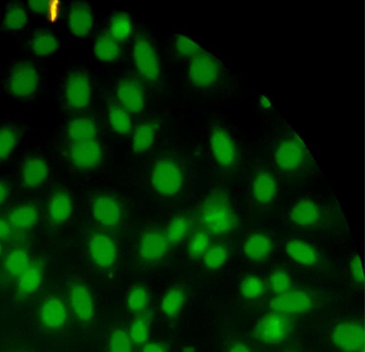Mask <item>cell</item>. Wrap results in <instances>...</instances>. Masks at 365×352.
Masks as SVG:
<instances>
[{
  "label": "cell",
  "mask_w": 365,
  "mask_h": 352,
  "mask_svg": "<svg viewBox=\"0 0 365 352\" xmlns=\"http://www.w3.org/2000/svg\"><path fill=\"white\" fill-rule=\"evenodd\" d=\"M198 219L202 227L215 235L230 234L237 227V217L226 192L212 190L201 202Z\"/></svg>",
  "instance_id": "cell-1"
},
{
  "label": "cell",
  "mask_w": 365,
  "mask_h": 352,
  "mask_svg": "<svg viewBox=\"0 0 365 352\" xmlns=\"http://www.w3.org/2000/svg\"><path fill=\"white\" fill-rule=\"evenodd\" d=\"M41 73L38 67L26 58H19L10 65L5 83L6 90L14 99L29 101L39 89Z\"/></svg>",
  "instance_id": "cell-2"
},
{
  "label": "cell",
  "mask_w": 365,
  "mask_h": 352,
  "mask_svg": "<svg viewBox=\"0 0 365 352\" xmlns=\"http://www.w3.org/2000/svg\"><path fill=\"white\" fill-rule=\"evenodd\" d=\"M91 95V83L87 74L80 70L68 72L61 88L63 105L70 110H81L89 104Z\"/></svg>",
  "instance_id": "cell-3"
},
{
  "label": "cell",
  "mask_w": 365,
  "mask_h": 352,
  "mask_svg": "<svg viewBox=\"0 0 365 352\" xmlns=\"http://www.w3.org/2000/svg\"><path fill=\"white\" fill-rule=\"evenodd\" d=\"M151 183L154 190L166 196L177 194L183 185V175L179 165L170 159H161L155 162Z\"/></svg>",
  "instance_id": "cell-4"
},
{
  "label": "cell",
  "mask_w": 365,
  "mask_h": 352,
  "mask_svg": "<svg viewBox=\"0 0 365 352\" xmlns=\"http://www.w3.org/2000/svg\"><path fill=\"white\" fill-rule=\"evenodd\" d=\"M133 57L140 75L149 82H155L160 75L158 55L150 41L143 35L136 36Z\"/></svg>",
  "instance_id": "cell-5"
},
{
  "label": "cell",
  "mask_w": 365,
  "mask_h": 352,
  "mask_svg": "<svg viewBox=\"0 0 365 352\" xmlns=\"http://www.w3.org/2000/svg\"><path fill=\"white\" fill-rule=\"evenodd\" d=\"M306 158V147L297 137H287L281 140L276 147L275 163L283 171L293 172L298 170L304 165Z\"/></svg>",
  "instance_id": "cell-6"
},
{
  "label": "cell",
  "mask_w": 365,
  "mask_h": 352,
  "mask_svg": "<svg viewBox=\"0 0 365 352\" xmlns=\"http://www.w3.org/2000/svg\"><path fill=\"white\" fill-rule=\"evenodd\" d=\"M333 343L343 352H364V329L356 321H345L338 323L332 330Z\"/></svg>",
  "instance_id": "cell-7"
},
{
  "label": "cell",
  "mask_w": 365,
  "mask_h": 352,
  "mask_svg": "<svg viewBox=\"0 0 365 352\" xmlns=\"http://www.w3.org/2000/svg\"><path fill=\"white\" fill-rule=\"evenodd\" d=\"M188 72L193 85L207 87L218 78L220 66L215 57L203 51L191 58Z\"/></svg>",
  "instance_id": "cell-8"
},
{
  "label": "cell",
  "mask_w": 365,
  "mask_h": 352,
  "mask_svg": "<svg viewBox=\"0 0 365 352\" xmlns=\"http://www.w3.org/2000/svg\"><path fill=\"white\" fill-rule=\"evenodd\" d=\"M289 328V321L284 314L272 312L265 315L254 330L255 336L269 344H277L286 338Z\"/></svg>",
  "instance_id": "cell-9"
},
{
  "label": "cell",
  "mask_w": 365,
  "mask_h": 352,
  "mask_svg": "<svg viewBox=\"0 0 365 352\" xmlns=\"http://www.w3.org/2000/svg\"><path fill=\"white\" fill-rule=\"evenodd\" d=\"M88 251L92 262L100 268H110L116 262V244L113 239L105 232H97L92 234L89 239Z\"/></svg>",
  "instance_id": "cell-10"
},
{
  "label": "cell",
  "mask_w": 365,
  "mask_h": 352,
  "mask_svg": "<svg viewBox=\"0 0 365 352\" xmlns=\"http://www.w3.org/2000/svg\"><path fill=\"white\" fill-rule=\"evenodd\" d=\"M313 305L311 295L302 290H289L274 296L269 302L274 312L297 314L309 310Z\"/></svg>",
  "instance_id": "cell-11"
},
{
  "label": "cell",
  "mask_w": 365,
  "mask_h": 352,
  "mask_svg": "<svg viewBox=\"0 0 365 352\" xmlns=\"http://www.w3.org/2000/svg\"><path fill=\"white\" fill-rule=\"evenodd\" d=\"M169 247L165 232L158 229H148L140 239L138 254L144 261L156 262L165 257Z\"/></svg>",
  "instance_id": "cell-12"
},
{
  "label": "cell",
  "mask_w": 365,
  "mask_h": 352,
  "mask_svg": "<svg viewBox=\"0 0 365 352\" xmlns=\"http://www.w3.org/2000/svg\"><path fill=\"white\" fill-rule=\"evenodd\" d=\"M210 147L217 162L225 167L233 165L237 157L233 140L226 130L214 127L210 135Z\"/></svg>",
  "instance_id": "cell-13"
},
{
  "label": "cell",
  "mask_w": 365,
  "mask_h": 352,
  "mask_svg": "<svg viewBox=\"0 0 365 352\" xmlns=\"http://www.w3.org/2000/svg\"><path fill=\"white\" fill-rule=\"evenodd\" d=\"M69 157L73 165L78 168H93L102 159L101 147L97 139L71 143Z\"/></svg>",
  "instance_id": "cell-14"
},
{
  "label": "cell",
  "mask_w": 365,
  "mask_h": 352,
  "mask_svg": "<svg viewBox=\"0 0 365 352\" xmlns=\"http://www.w3.org/2000/svg\"><path fill=\"white\" fill-rule=\"evenodd\" d=\"M91 213L95 220L106 227H115L122 217L120 203L112 196L103 195L94 199Z\"/></svg>",
  "instance_id": "cell-15"
},
{
  "label": "cell",
  "mask_w": 365,
  "mask_h": 352,
  "mask_svg": "<svg viewBox=\"0 0 365 352\" xmlns=\"http://www.w3.org/2000/svg\"><path fill=\"white\" fill-rule=\"evenodd\" d=\"M117 97L119 103L129 113H138L144 108V90L136 78L123 79L118 86Z\"/></svg>",
  "instance_id": "cell-16"
},
{
  "label": "cell",
  "mask_w": 365,
  "mask_h": 352,
  "mask_svg": "<svg viewBox=\"0 0 365 352\" xmlns=\"http://www.w3.org/2000/svg\"><path fill=\"white\" fill-rule=\"evenodd\" d=\"M92 9L88 3L74 1L71 4L67 26L69 32L76 37L88 36L93 27Z\"/></svg>",
  "instance_id": "cell-17"
},
{
  "label": "cell",
  "mask_w": 365,
  "mask_h": 352,
  "mask_svg": "<svg viewBox=\"0 0 365 352\" xmlns=\"http://www.w3.org/2000/svg\"><path fill=\"white\" fill-rule=\"evenodd\" d=\"M27 45L33 56L46 58L56 52L59 41L53 31L47 28H40L30 33Z\"/></svg>",
  "instance_id": "cell-18"
},
{
  "label": "cell",
  "mask_w": 365,
  "mask_h": 352,
  "mask_svg": "<svg viewBox=\"0 0 365 352\" xmlns=\"http://www.w3.org/2000/svg\"><path fill=\"white\" fill-rule=\"evenodd\" d=\"M28 22L27 13L24 6L16 1L9 2L4 8L0 19L1 33H16L24 29Z\"/></svg>",
  "instance_id": "cell-19"
},
{
  "label": "cell",
  "mask_w": 365,
  "mask_h": 352,
  "mask_svg": "<svg viewBox=\"0 0 365 352\" xmlns=\"http://www.w3.org/2000/svg\"><path fill=\"white\" fill-rule=\"evenodd\" d=\"M289 218L292 222L297 226L314 227L321 220V208L315 202L303 199L294 205L290 212Z\"/></svg>",
  "instance_id": "cell-20"
},
{
  "label": "cell",
  "mask_w": 365,
  "mask_h": 352,
  "mask_svg": "<svg viewBox=\"0 0 365 352\" xmlns=\"http://www.w3.org/2000/svg\"><path fill=\"white\" fill-rule=\"evenodd\" d=\"M70 298L76 317L82 321H89L93 317V304L88 289L81 284H75L71 289Z\"/></svg>",
  "instance_id": "cell-21"
},
{
  "label": "cell",
  "mask_w": 365,
  "mask_h": 352,
  "mask_svg": "<svg viewBox=\"0 0 365 352\" xmlns=\"http://www.w3.org/2000/svg\"><path fill=\"white\" fill-rule=\"evenodd\" d=\"M45 160L38 156L28 157L21 167V180L28 187H36L43 184L48 176Z\"/></svg>",
  "instance_id": "cell-22"
},
{
  "label": "cell",
  "mask_w": 365,
  "mask_h": 352,
  "mask_svg": "<svg viewBox=\"0 0 365 352\" xmlns=\"http://www.w3.org/2000/svg\"><path fill=\"white\" fill-rule=\"evenodd\" d=\"M285 249L288 256L294 262L302 266H314L320 259V255L317 249L303 240L292 239L286 244Z\"/></svg>",
  "instance_id": "cell-23"
},
{
  "label": "cell",
  "mask_w": 365,
  "mask_h": 352,
  "mask_svg": "<svg viewBox=\"0 0 365 352\" xmlns=\"http://www.w3.org/2000/svg\"><path fill=\"white\" fill-rule=\"evenodd\" d=\"M273 251L272 240L264 234H254L248 237L243 247L246 257L251 261L260 262L268 259Z\"/></svg>",
  "instance_id": "cell-24"
},
{
  "label": "cell",
  "mask_w": 365,
  "mask_h": 352,
  "mask_svg": "<svg viewBox=\"0 0 365 352\" xmlns=\"http://www.w3.org/2000/svg\"><path fill=\"white\" fill-rule=\"evenodd\" d=\"M66 135L71 143L96 139V125L88 117H78L67 124Z\"/></svg>",
  "instance_id": "cell-25"
},
{
  "label": "cell",
  "mask_w": 365,
  "mask_h": 352,
  "mask_svg": "<svg viewBox=\"0 0 365 352\" xmlns=\"http://www.w3.org/2000/svg\"><path fill=\"white\" fill-rule=\"evenodd\" d=\"M66 318V311L63 301L56 298L46 300L40 311V319L43 324L51 329H56L63 325Z\"/></svg>",
  "instance_id": "cell-26"
},
{
  "label": "cell",
  "mask_w": 365,
  "mask_h": 352,
  "mask_svg": "<svg viewBox=\"0 0 365 352\" xmlns=\"http://www.w3.org/2000/svg\"><path fill=\"white\" fill-rule=\"evenodd\" d=\"M252 192L255 200L261 204L271 202L277 194V182L269 172H258L253 180Z\"/></svg>",
  "instance_id": "cell-27"
},
{
  "label": "cell",
  "mask_w": 365,
  "mask_h": 352,
  "mask_svg": "<svg viewBox=\"0 0 365 352\" xmlns=\"http://www.w3.org/2000/svg\"><path fill=\"white\" fill-rule=\"evenodd\" d=\"M43 279V264L40 260H32L27 269L18 277L17 289L21 294L34 293L39 288Z\"/></svg>",
  "instance_id": "cell-28"
},
{
  "label": "cell",
  "mask_w": 365,
  "mask_h": 352,
  "mask_svg": "<svg viewBox=\"0 0 365 352\" xmlns=\"http://www.w3.org/2000/svg\"><path fill=\"white\" fill-rule=\"evenodd\" d=\"M157 125L153 121H145L135 129L132 138V148L137 154L148 150L153 145L157 132Z\"/></svg>",
  "instance_id": "cell-29"
},
{
  "label": "cell",
  "mask_w": 365,
  "mask_h": 352,
  "mask_svg": "<svg viewBox=\"0 0 365 352\" xmlns=\"http://www.w3.org/2000/svg\"><path fill=\"white\" fill-rule=\"evenodd\" d=\"M93 51L96 58L109 62L117 59L121 53V48L108 31L100 33L94 42Z\"/></svg>",
  "instance_id": "cell-30"
},
{
  "label": "cell",
  "mask_w": 365,
  "mask_h": 352,
  "mask_svg": "<svg viewBox=\"0 0 365 352\" xmlns=\"http://www.w3.org/2000/svg\"><path fill=\"white\" fill-rule=\"evenodd\" d=\"M73 212V202L69 194L59 190L53 193L48 205V213L52 220L62 222L67 220Z\"/></svg>",
  "instance_id": "cell-31"
},
{
  "label": "cell",
  "mask_w": 365,
  "mask_h": 352,
  "mask_svg": "<svg viewBox=\"0 0 365 352\" xmlns=\"http://www.w3.org/2000/svg\"><path fill=\"white\" fill-rule=\"evenodd\" d=\"M38 217V210L35 206L25 205L12 209L8 217V222L11 228L26 229L33 227Z\"/></svg>",
  "instance_id": "cell-32"
},
{
  "label": "cell",
  "mask_w": 365,
  "mask_h": 352,
  "mask_svg": "<svg viewBox=\"0 0 365 352\" xmlns=\"http://www.w3.org/2000/svg\"><path fill=\"white\" fill-rule=\"evenodd\" d=\"M108 120L112 129L119 135H128L133 128L130 113L119 103H110L108 108Z\"/></svg>",
  "instance_id": "cell-33"
},
{
  "label": "cell",
  "mask_w": 365,
  "mask_h": 352,
  "mask_svg": "<svg viewBox=\"0 0 365 352\" xmlns=\"http://www.w3.org/2000/svg\"><path fill=\"white\" fill-rule=\"evenodd\" d=\"M21 136V129L16 124L6 123L0 125V161L6 159L17 146Z\"/></svg>",
  "instance_id": "cell-34"
},
{
  "label": "cell",
  "mask_w": 365,
  "mask_h": 352,
  "mask_svg": "<svg viewBox=\"0 0 365 352\" xmlns=\"http://www.w3.org/2000/svg\"><path fill=\"white\" fill-rule=\"evenodd\" d=\"M192 227V222L189 217L178 216L173 218L165 231L170 246L180 243L190 233Z\"/></svg>",
  "instance_id": "cell-35"
},
{
  "label": "cell",
  "mask_w": 365,
  "mask_h": 352,
  "mask_svg": "<svg viewBox=\"0 0 365 352\" xmlns=\"http://www.w3.org/2000/svg\"><path fill=\"white\" fill-rule=\"evenodd\" d=\"M133 30L130 16L122 11L115 12L110 21L109 33L118 42L126 40Z\"/></svg>",
  "instance_id": "cell-36"
},
{
  "label": "cell",
  "mask_w": 365,
  "mask_h": 352,
  "mask_svg": "<svg viewBox=\"0 0 365 352\" xmlns=\"http://www.w3.org/2000/svg\"><path fill=\"white\" fill-rule=\"evenodd\" d=\"M30 262L27 251L23 247H16L8 254L5 266L11 276L19 277L27 269Z\"/></svg>",
  "instance_id": "cell-37"
},
{
  "label": "cell",
  "mask_w": 365,
  "mask_h": 352,
  "mask_svg": "<svg viewBox=\"0 0 365 352\" xmlns=\"http://www.w3.org/2000/svg\"><path fill=\"white\" fill-rule=\"evenodd\" d=\"M185 302L184 291L178 287L169 289L163 296L160 309L170 318H175L180 313Z\"/></svg>",
  "instance_id": "cell-38"
},
{
  "label": "cell",
  "mask_w": 365,
  "mask_h": 352,
  "mask_svg": "<svg viewBox=\"0 0 365 352\" xmlns=\"http://www.w3.org/2000/svg\"><path fill=\"white\" fill-rule=\"evenodd\" d=\"M228 254V249L225 244H212L202 256L203 264L210 269H219L226 262Z\"/></svg>",
  "instance_id": "cell-39"
},
{
  "label": "cell",
  "mask_w": 365,
  "mask_h": 352,
  "mask_svg": "<svg viewBox=\"0 0 365 352\" xmlns=\"http://www.w3.org/2000/svg\"><path fill=\"white\" fill-rule=\"evenodd\" d=\"M210 246V237L207 231L198 230L194 232L188 242L187 250L192 259L202 257Z\"/></svg>",
  "instance_id": "cell-40"
},
{
  "label": "cell",
  "mask_w": 365,
  "mask_h": 352,
  "mask_svg": "<svg viewBox=\"0 0 365 352\" xmlns=\"http://www.w3.org/2000/svg\"><path fill=\"white\" fill-rule=\"evenodd\" d=\"M240 293L247 299H255L260 297L265 291L264 281L258 276L250 275L245 277L240 286Z\"/></svg>",
  "instance_id": "cell-41"
},
{
  "label": "cell",
  "mask_w": 365,
  "mask_h": 352,
  "mask_svg": "<svg viewBox=\"0 0 365 352\" xmlns=\"http://www.w3.org/2000/svg\"><path fill=\"white\" fill-rule=\"evenodd\" d=\"M148 301V292L142 286L132 289L127 297L128 309L133 313H141L146 309Z\"/></svg>",
  "instance_id": "cell-42"
},
{
  "label": "cell",
  "mask_w": 365,
  "mask_h": 352,
  "mask_svg": "<svg viewBox=\"0 0 365 352\" xmlns=\"http://www.w3.org/2000/svg\"><path fill=\"white\" fill-rule=\"evenodd\" d=\"M132 341L123 329L114 330L109 338V352H132Z\"/></svg>",
  "instance_id": "cell-43"
},
{
  "label": "cell",
  "mask_w": 365,
  "mask_h": 352,
  "mask_svg": "<svg viewBox=\"0 0 365 352\" xmlns=\"http://www.w3.org/2000/svg\"><path fill=\"white\" fill-rule=\"evenodd\" d=\"M269 286L275 294H282L291 289L292 279L284 270H276L269 276Z\"/></svg>",
  "instance_id": "cell-44"
},
{
  "label": "cell",
  "mask_w": 365,
  "mask_h": 352,
  "mask_svg": "<svg viewBox=\"0 0 365 352\" xmlns=\"http://www.w3.org/2000/svg\"><path fill=\"white\" fill-rule=\"evenodd\" d=\"M148 321L145 317L137 318L132 323L129 336L137 344H144L148 338Z\"/></svg>",
  "instance_id": "cell-45"
},
{
  "label": "cell",
  "mask_w": 365,
  "mask_h": 352,
  "mask_svg": "<svg viewBox=\"0 0 365 352\" xmlns=\"http://www.w3.org/2000/svg\"><path fill=\"white\" fill-rule=\"evenodd\" d=\"M175 47L178 53L184 57L192 58L203 51L194 41L183 35H178L176 37Z\"/></svg>",
  "instance_id": "cell-46"
},
{
  "label": "cell",
  "mask_w": 365,
  "mask_h": 352,
  "mask_svg": "<svg viewBox=\"0 0 365 352\" xmlns=\"http://www.w3.org/2000/svg\"><path fill=\"white\" fill-rule=\"evenodd\" d=\"M26 4L28 9L34 15L48 18L47 14L51 13V9H48L51 4H48L47 1L29 0L26 1Z\"/></svg>",
  "instance_id": "cell-47"
},
{
  "label": "cell",
  "mask_w": 365,
  "mask_h": 352,
  "mask_svg": "<svg viewBox=\"0 0 365 352\" xmlns=\"http://www.w3.org/2000/svg\"><path fill=\"white\" fill-rule=\"evenodd\" d=\"M349 269L354 281L361 284L364 281L363 269L359 256L353 257L349 262Z\"/></svg>",
  "instance_id": "cell-48"
},
{
  "label": "cell",
  "mask_w": 365,
  "mask_h": 352,
  "mask_svg": "<svg viewBox=\"0 0 365 352\" xmlns=\"http://www.w3.org/2000/svg\"><path fill=\"white\" fill-rule=\"evenodd\" d=\"M11 227L8 220L0 217V239L9 237L11 234Z\"/></svg>",
  "instance_id": "cell-49"
},
{
  "label": "cell",
  "mask_w": 365,
  "mask_h": 352,
  "mask_svg": "<svg viewBox=\"0 0 365 352\" xmlns=\"http://www.w3.org/2000/svg\"><path fill=\"white\" fill-rule=\"evenodd\" d=\"M142 352H166L163 346L156 343H144Z\"/></svg>",
  "instance_id": "cell-50"
},
{
  "label": "cell",
  "mask_w": 365,
  "mask_h": 352,
  "mask_svg": "<svg viewBox=\"0 0 365 352\" xmlns=\"http://www.w3.org/2000/svg\"><path fill=\"white\" fill-rule=\"evenodd\" d=\"M228 352H251L249 348L244 343H238L232 346Z\"/></svg>",
  "instance_id": "cell-51"
},
{
  "label": "cell",
  "mask_w": 365,
  "mask_h": 352,
  "mask_svg": "<svg viewBox=\"0 0 365 352\" xmlns=\"http://www.w3.org/2000/svg\"><path fill=\"white\" fill-rule=\"evenodd\" d=\"M8 187L6 185L0 181V206L4 202L8 195Z\"/></svg>",
  "instance_id": "cell-52"
},
{
  "label": "cell",
  "mask_w": 365,
  "mask_h": 352,
  "mask_svg": "<svg viewBox=\"0 0 365 352\" xmlns=\"http://www.w3.org/2000/svg\"><path fill=\"white\" fill-rule=\"evenodd\" d=\"M192 351H193V350H192V348L191 347H186V348H185L184 352H192Z\"/></svg>",
  "instance_id": "cell-53"
},
{
  "label": "cell",
  "mask_w": 365,
  "mask_h": 352,
  "mask_svg": "<svg viewBox=\"0 0 365 352\" xmlns=\"http://www.w3.org/2000/svg\"><path fill=\"white\" fill-rule=\"evenodd\" d=\"M2 251H3L2 245H1V244L0 243V255H1V253H2Z\"/></svg>",
  "instance_id": "cell-54"
}]
</instances>
